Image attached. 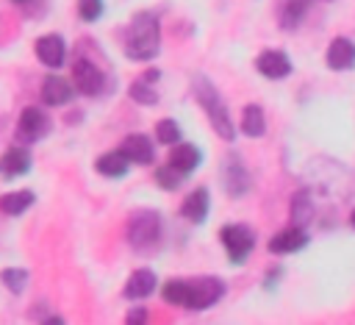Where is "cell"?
<instances>
[{"instance_id": "obj_1", "label": "cell", "mask_w": 355, "mask_h": 325, "mask_svg": "<svg viewBox=\"0 0 355 325\" xmlns=\"http://www.w3.org/2000/svg\"><path fill=\"white\" fill-rule=\"evenodd\" d=\"M122 47H125V56L133 58V61H150L158 56V47H161V25H158V17L150 14V11H139L130 25L125 28V36H122Z\"/></svg>"}, {"instance_id": "obj_2", "label": "cell", "mask_w": 355, "mask_h": 325, "mask_svg": "<svg viewBox=\"0 0 355 325\" xmlns=\"http://www.w3.org/2000/svg\"><path fill=\"white\" fill-rule=\"evenodd\" d=\"M191 92H194V100L202 106V111L208 114L211 119V128L216 131L219 139L225 142H233L236 139V128H233V119H230V111L219 94V89L205 78V75H194L191 78Z\"/></svg>"}, {"instance_id": "obj_3", "label": "cell", "mask_w": 355, "mask_h": 325, "mask_svg": "<svg viewBox=\"0 0 355 325\" xmlns=\"http://www.w3.org/2000/svg\"><path fill=\"white\" fill-rule=\"evenodd\" d=\"M128 242L136 253H153L161 242V217L155 211H136L128 219Z\"/></svg>"}, {"instance_id": "obj_4", "label": "cell", "mask_w": 355, "mask_h": 325, "mask_svg": "<svg viewBox=\"0 0 355 325\" xmlns=\"http://www.w3.org/2000/svg\"><path fill=\"white\" fill-rule=\"evenodd\" d=\"M219 239L227 250V261L230 264H244L255 247V233L250 225H241V222H230L219 231Z\"/></svg>"}, {"instance_id": "obj_5", "label": "cell", "mask_w": 355, "mask_h": 325, "mask_svg": "<svg viewBox=\"0 0 355 325\" xmlns=\"http://www.w3.org/2000/svg\"><path fill=\"white\" fill-rule=\"evenodd\" d=\"M72 83H75V89L80 94L94 97V94H100L105 89V72L89 58H78L72 64Z\"/></svg>"}, {"instance_id": "obj_6", "label": "cell", "mask_w": 355, "mask_h": 325, "mask_svg": "<svg viewBox=\"0 0 355 325\" xmlns=\"http://www.w3.org/2000/svg\"><path fill=\"white\" fill-rule=\"evenodd\" d=\"M47 133H50V117L44 114V108H39V106L22 108V114L17 119V139L19 142H39Z\"/></svg>"}, {"instance_id": "obj_7", "label": "cell", "mask_w": 355, "mask_h": 325, "mask_svg": "<svg viewBox=\"0 0 355 325\" xmlns=\"http://www.w3.org/2000/svg\"><path fill=\"white\" fill-rule=\"evenodd\" d=\"M225 294V283L219 278H200V281H189V303L186 308L191 311H202L211 308L214 303H219Z\"/></svg>"}, {"instance_id": "obj_8", "label": "cell", "mask_w": 355, "mask_h": 325, "mask_svg": "<svg viewBox=\"0 0 355 325\" xmlns=\"http://www.w3.org/2000/svg\"><path fill=\"white\" fill-rule=\"evenodd\" d=\"M222 183H225V192L230 197H241L250 192V172L239 156H227L222 161Z\"/></svg>"}, {"instance_id": "obj_9", "label": "cell", "mask_w": 355, "mask_h": 325, "mask_svg": "<svg viewBox=\"0 0 355 325\" xmlns=\"http://www.w3.org/2000/svg\"><path fill=\"white\" fill-rule=\"evenodd\" d=\"M33 50H36V58H39L44 67H50V69H58V67H64V61H67V44H64V39H61L58 33H44V36H39L36 44H33Z\"/></svg>"}, {"instance_id": "obj_10", "label": "cell", "mask_w": 355, "mask_h": 325, "mask_svg": "<svg viewBox=\"0 0 355 325\" xmlns=\"http://www.w3.org/2000/svg\"><path fill=\"white\" fill-rule=\"evenodd\" d=\"M308 242H311L308 231L300 228V225H291V228H283L280 233H275V236L269 239V253H275V256H288V253L302 250Z\"/></svg>"}, {"instance_id": "obj_11", "label": "cell", "mask_w": 355, "mask_h": 325, "mask_svg": "<svg viewBox=\"0 0 355 325\" xmlns=\"http://www.w3.org/2000/svg\"><path fill=\"white\" fill-rule=\"evenodd\" d=\"M255 67L263 78L269 81H283L291 75V58L283 53V50H263L258 58H255Z\"/></svg>"}, {"instance_id": "obj_12", "label": "cell", "mask_w": 355, "mask_h": 325, "mask_svg": "<svg viewBox=\"0 0 355 325\" xmlns=\"http://www.w3.org/2000/svg\"><path fill=\"white\" fill-rule=\"evenodd\" d=\"M72 89L75 83H69L61 75H47L39 86V97L44 100V106H67L72 100Z\"/></svg>"}, {"instance_id": "obj_13", "label": "cell", "mask_w": 355, "mask_h": 325, "mask_svg": "<svg viewBox=\"0 0 355 325\" xmlns=\"http://www.w3.org/2000/svg\"><path fill=\"white\" fill-rule=\"evenodd\" d=\"M327 67L336 72H347L355 67V42L347 36H336L327 44Z\"/></svg>"}, {"instance_id": "obj_14", "label": "cell", "mask_w": 355, "mask_h": 325, "mask_svg": "<svg viewBox=\"0 0 355 325\" xmlns=\"http://www.w3.org/2000/svg\"><path fill=\"white\" fill-rule=\"evenodd\" d=\"M208 211H211V194H208V189H202V186L191 189V192L183 197V203H180V214H183L189 222H194V225L205 222Z\"/></svg>"}, {"instance_id": "obj_15", "label": "cell", "mask_w": 355, "mask_h": 325, "mask_svg": "<svg viewBox=\"0 0 355 325\" xmlns=\"http://www.w3.org/2000/svg\"><path fill=\"white\" fill-rule=\"evenodd\" d=\"M119 150L128 156V161L130 164H150L153 161V156H155V147H153V139L150 136H144V133H130V136H125V142L119 144Z\"/></svg>"}, {"instance_id": "obj_16", "label": "cell", "mask_w": 355, "mask_h": 325, "mask_svg": "<svg viewBox=\"0 0 355 325\" xmlns=\"http://www.w3.org/2000/svg\"><path fill=\"white\" fill-rule=\"evenodd\" d=\"M155 283H158L155 272L147 269V267H141V269H133V275L128 278L122 294H125L128 300H144V297H150V294L155 292Z\"/></svg>"}, {"instance_id": "obj_17", "label": "cell", "mask_w": 355, "mask_h": 325, "mask_svg": "<svg viewBox=\"0 0 355 325\" xmlns=\"http://www.w3.org/2000/svg\"><path fill=\"white\" fill-rule=\"evenodd\" d=\"M31 169V153L25 147H8L3 156H0V175L3 178H19Z\"/></svg>"}, {"instance_id": "obj_18", "label": "cell", "mask_w": 355, "mask_h": 325, "mask_svg": "<svg viewBox=\"0 0 355 325\" xmlns=\"http://www.w3.org/2000/svg\"><path fill=\"white\" fill-rule=\"evenodd\" d=\"M200 161H202V153H200L194 144H189V142H178V144H172L169 164H172L175 169H180L183 175H191V172L200 167Z\"/></svg>"}, {"instance_id": "obj_19", "label": "cell", "mask_w": 355, "mask_h": 325, "mask_svg": "<svg viewBox=\"0 0 355 325\" xmlns=\"http://www.w3.org/2000/svg\"><path fill=\"white\" fill-rule=\"evenodd\" d=\"M94 167H97V172L105 175V178H122V175L130 169V161H128V156H125L122 150H108V153L97 156Z\"/></svg>"}, {"instance_id": "obj_20", "label": "cell", "mask_w": 355, "mask_h": 325, "mask_svg": "<svg viewBox=\"0 0 355 325\" xmlns=\"http://www.w3.org/2000/svg\"><path fill=\"white\" fill-rule=\"evenodd\" d=\"M33 203H36V194L31 189H17V192H8V194H0V211L8 214V217L25 214Z\"/></svg>"}, {"instance_id": "obj_21", "label": "cell", "mask_w": 355, "mask_h": 325, "mask_svg": "<svg viewBox=\"0 0 355 325\" xmlns=\"http://www.w3.org/2000/svg\"><path fill=\"white\" fill-rule=\"evenodd\" d=\"M308 6H311V0H280V8H277L280 28L294 31L302 22V17L308 14Z\"/></svg>"}, {"instance_id": "obj_22", "label": "cell", "mask_w": 355, "mask_h": 325, "mask_svg": "<svg viewBox=\"0 0 355 325\" xmlns=\"http://www.w3.org/2000/svg\"><path fill=\"white\" fill-rule=\"evenodd\" d=\"M241 131L250 139H258V136L266 133V117H263V108L261 106H255V103L244 106V111H241Z\"/></svg>"}, {"instance_id": "obj_23", "label": "cell", "mask_w": 355, "mask_h": 325, "mask_svg": "<svg viewBox=\"0 0 355 325\" xmlns=\"http://www.w3.org/2000/svg\"><path fill=\"white\" fill-rule=\"evenodd\" d=\"M291 219L300 228H305L313 219V200H311L308 192H297L294 194V200H291Z\"/></svg>"}, {"instance_id": "obj_24", "label": "cell", "mask_w": 355, "mask_h": 325, "mask_svg": "<svg viewBox=\"0 0 355 325\" xmlns=\"http://www.w3.org/2000/svg\"><path fill=\"white\" fill-rule=\"evenodd\" d=\"M161 297L172 306H183L189 303V281H166L164 289H161Z\"/></svg>"}, {"instance_id": "obj_25", "label": "cell", "mask_w": 355, "mask_h": 325, "mask_svg": "<svg viewBox=\"0 0 355 325\" xmlns=\"http://www.w3.org/2000/svg\"><path fill=\"white\" fill-rule=\"evenodd\" d=\"M128 94H130V100H136V103H141V106H155L158 103V94H155V89H153V83L150 81H133L130 83V89H128Z\"/></svg>"}, {"instance_id": "obj_26", "label": "cell", "mask_w": 355, "mask_h": 325, "mask_svg": "<svg viewBox=\"0 0 355 325\" xmlns=\"http://www.w3.org/2000/svg\"><path fill=\"white\" fill-rule=\"evenodd\" d=\"M183 172L180 169H175L172 164H164V167H158L155 169V183L161 186V189H166V192H175L180 183H183Z\"/></svg>"}, {"instance_id": "obj_27", "label": "cell", "mask_w": 355, "mask_h": 325, "mask_svg": "<svg viewBox=\"0 0 355 325\" xmlns=\"http://www.w3.org/2000/svg\"><path fill=\"white\" fill-rule=\"evenodd\" d=\"M0 281L6 283L8 292L14 294H22V289L28 286V269H19V267H8L0 272Z\"/></svg>"}, {"instance_id": "obj_28", "label": "cell", "mask_w": 355, "mask_h": 325, "mask_svg": "<svg viewBox=\"0 0 355 325\" xmlns=\"http://www.w3.org/2000/svg\"><path fill=\"white\" fill-rule=\"evenodd\" d=\"M155 139H158L161 144H178V142H180V128H178V122H175V119H161V122L155 125Z\"/></svg>"}, {"instance_id": "obj_29", "label": "cell", "mask_w": 355, "mask_h": 325, "mask_svg": "<svg viewBox=\"0 0 355 325\" xmlns=\"http://www.w3.org/2000/svg\"><path fill=\"white\" fill-rule=\"evenodd\" d=\"M103 0H78V17L83 22H97L103 17Z\"/></svg>"}, {"instance_id": "obj_30", "label": "cell", "mask_w": 355, "mask_h": 325, "mask_svg": "<svg viewBox=\"0 0 355 325\" xmlns=\"http://www.w3.org/2000/svg\"><path fill=\"white\" fill-rule=\"evenodd\" d=\"M125 325H147V308H130Z\"/></svg>"}, {"instance_id": "obj_31", "label": "cell", "mask_w": 355, "mask_h": 325, "mask_svg": "<svg viewBox=\"0 0 355 325\" xmlns=\"http://www.w3.org/2000/svg\"><path fill=\"white\" fill-rule=\"evenodd\" d=\"M280 275H283V269H280V267H277V269H269V278L263 281V286H266V289H272V286H275V281H280Z\"/></svg>"}, {"instance_id": "obj_32", "label": "cell", "mask_w": 355, "mask_h": 325, "mask_svg": "<svg viewBox=\"0 0 355 325\" xmlns=\"http://www.w3.org/2000/svg\"><path fill=\"white\" fill-rule=\"evenodd\" d=\"M158 78H161V72H158V69H147V72H144V81H150V83H153V81H158Z\"/></svg>"}, {"instance_id": "obj_33", "label": "cell", "mask_w": 355, "mask_h": 325, "mask_svg": "<svg viewBox=\"0 0 355 325\" xmlns=\"http://www.w3.org/2000/svg\"><path fill=\"white\" fill-rule=\"evenodd\" d=\"M42 325H64V319H61V317H47Z\"/></svg>"}, {"instance_id": "obj_34", "label": "cell", "mask_w": 355, "mask_h": 325, "mask_svg": "<svg viewBox=\"0 0 355 325\" xmlns=\"http://www.w3.org/2000/svg\"><path fill=\"white\" fill-rule=\"evenodd\" d=\"M11 3H17V6H28L31 0H11Z\"/></svg>"}, {"instance_id": "obj_35", "label": "cell", "mask_w": 355, "mask_h": 325, "mask_svg": "<svg viewBox=\"0 0 355 325\" xmlns=\"http://www.w3.org/2000/svg\"><path fill=\"white\" fill-rule=\"evenodd\" d=\"M349 225H352V228H355V211H352V214H349Z\"/></svg>"}]
</instances>
